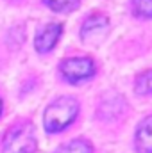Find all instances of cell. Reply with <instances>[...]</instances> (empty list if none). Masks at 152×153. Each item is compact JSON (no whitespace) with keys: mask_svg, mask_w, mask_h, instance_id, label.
<instances>
[{"mask_svg":"<svg viewBox=\"0 0 152 153\" xmlns=\"http://www.w3.org/2000/svg\"><path fill=\"white\" fill-rule=\"evenodd\" d=\"M79 105L72 96H63L50 103L43 114V123L48 132H61L65 130L77 116Z\"/></svg>","mask_w":152,"mask_h":153,"instance_id":"obj_1","label":"cell"},{"mask_svg":"<svg viewBox=\"0 0 152 153\" xmlns=\"http://www.w3.org/2000/svg\"><path fill=\"white\" fill-rule=\"evenodd\" d=\"M36 135L31 123H20L13 126L4 137L2 153H34Z\"/></svg>","mask_w":152,"mask_h":153,"instance_id":"obj_2","label":"cell"},{"mask_svg":"<svg viewBox=\"0 0 152 153\" xmlns=\"http://www.w3.org/2000/svg\"><path fill=\"white\" fill-rule=\"evenodd\" d=\"M108 18L106 16H102V14H93V16H90L86 22H84V25H82V30H81V34H82V38L86 39H97L100 34H104L106 30H108Z\"/></svg>","mask_w":152,"mask_h":153,"instance_id":"obj_5","label":"cell"},{"mask_svg":"<svg viewBox=\"0 0 152 153\" xmlns=\"http://www.w3.org/2000/svg\"><path fill=\"white\" fill-rule=\"evenodd\" d=\"M61 73L70 82H79L84 78H90L95 73V64L88 57H75L68 59L61 64Z\"/></svg>","mask_w":152,"mask_h":153,"instance_id":"obj_3","label":"cell"},{"mask_svg":"<svg viewBox=\"0 0 152 153\" xmlns=\"http://www.w3.org/2000/svg\"><path fill=\"white\" fill-rule=\"evenodd\" d=\"M91 144L88 141H82V139H77V141H72L65 146H61L56 153H91Z\"/></svg>","mask_w":152,"mask_h":153,"instance_id":"obj_7","label":"cell"},{"mask_svg":"<svg viewBox=\"0 0 152 153\" xmlns=\"http://www.w3.org/2000/svg\"><path fill=\"white\" fill-rule=\"evenodd\" d=\"M45 4L54 11L66 13V11H72L74 7H77L79 0H45Z\"/></svg>","mask_w":152,"mask_h":153,"instance_id":"obj_9","label":"cell"},{"mask_svg":"<svg viewBox=\"0 0 152 153\" xmlns=\"http://www.w3.org/2000/svg\"><path fill=\"white\" fill-rule=\"evenodd\" d=\"M136 148L141 153H152V116L143 119L136 132Z\"/></svg>","mask_w":152,"mask_h":153,"instance_id":"obj_6","label":"cell"},{"mask_svg":"<svg viewBox=\"0 0 152 153\" xmlns=\"http://www.w3.org/2000/svg\"><path fill=\"white\" fill-rule=\"evenodd\" d=\"M61 30L63 29H61L59 23H50V25L39 29L38 36H36V50L43 52V53L48 52V50H52L56 46L59 36H61Z\"/></svg>","mask_w":152,"mask_h":153,"instance_id":"obj_4","label":"cell"},{"mask_svg":"<svg viewBox=\"0 0 152 153\" xmlns=\"http://www.w3.org/2000/svg\"><path fill=\"white\" fill-rule=\"evenodd\" d=\"M0 112H2V102H0Z\"/></svg>","mask_w":152,"mask_h":153,"instance_id":"obj_11","label":"cell"},{"mask_svg":"<svg viewBox=\"0 0 152 153\" xmlns=\"http://www.w3.org/2000/svg\"><path fill=\"white\" fill-rule=\"evenodd\" d=\"M132 9L138 16L152 18V0H132Z\"/></svg>","mask_w":152,"mask_h":153,"instance_id":"obj_10","label":"cell"},{"mask_svg":"<svg viewBox=\"0 0 152 153\" xmlns=\"http://www.w3.org/2000/svg\"><path fill=\"white\" fill-rule=\"evenodd\" d=\"M136 93L138 94H152V70L141 73V75L136 78Z\"/></svg>","mask_w":152,"mask_h":153,"instance_id":"obj_8","label":"cell"}]
</instances>
